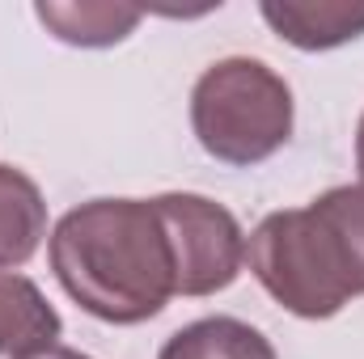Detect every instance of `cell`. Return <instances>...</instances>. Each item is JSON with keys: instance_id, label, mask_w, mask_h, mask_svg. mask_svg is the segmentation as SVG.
<instances>
[{"instance_id": "277c9868", "label": "cell", "mask_w": 364, "mask_h": 359, "mask_svg": "<svg viewBox=\"0 0 364 359\" xmlns=\"http://www.w3.org/2000/svg\"><path fill=\"white\" fill-rule=\"evenodd\" d=\"M153 211L166 228V245L174 258V292L212 296L237 279L246 263V237L220 203L203 194H161Z\"/></svg>"}, {"instance_id": "8fae6325", "label": "cell", "mask_w": 364, "mask_h": 359, "mask_svg": "<svg viewBox=\"0 0 364 359\" xmlns=\"http://www.w3.org/2000/svg\"><path fill=\"white\" fill-rule=\"evenodd\" d=\"M356 170L364 178V114H360V131H356Z\"/></svg>"}, {"instance_id": "3957f363", "label": "cell", "mask_w": 364, "mask_h": 359, "mask_svg": "<svg viewBox=\"0 0 364 359\" xmlns=\"http://www.w3.org/2000/svg\"><path fill=\"white\" fill-rule=\"evenodd\" d=\"M191 127L208 157L259 165L292 136V89L263 60H220L195 81Z\"/></svg>"}, {"instance_id": "8992f818", "label": "cell", "mask_w": 364, "mask_h": 359, "mask_svg": "<svg viewBox=\"0 0 364 359\" xmlns=\"http://www.w3.org/2000/svg\"><path fill=\"white\" fill-rule=\"evenodd\" d=\"M263 17L279 38H288L292 47L301 51H326V47H339L348 38H360L364 34V4H326V0H267L263 4Z\"/></svg>"}, {"instance_id": "30bf717a", "label": "cell", "mask_w": 364, "mask_h": 359, "mask_svg": "<svg viewBox=\"0 0 364 359\" xmlns=\"http://www.w3.org/2000/svg\"><path fill=\"white\" fill-rule=\"evenodd\" d=\"M26 359H85V355H81V351H68V347L55 343V347H47V351H38V355H26Z\"/></svg>"}, {"instance_id": "52a82bcc", "label": "cell", "mask_w": 364, "mask_h": 359, "mask_svg": "<svg viewBox=\"0 0 364 359\" xmlns=\"http://www.w3.org/2000/svg\"><path fill=\"white\" fill-rule=\"evenodd\" d=\"M43 233H47L43 190L21 170L0 165V270L30 263Z\"/></svg>"}, {"instance_id": "7a4b0ae2", "label": "cell", "mask_w": 364, "mask_h": 359, "mask_svg": "<svg viewBox=\"0 0 364 359\" xmlns=\"http://www.w3.org/2000/svg\"><path fill=\"white\" fill-rule=\"evenodd\" d=\"M255 279L296 317H335L364 296V186H335L309 207L272 211L246 241Z\"/></svg>"}, {"instance_id": "5b68a950", "label": "cell", "mask_w": 364, "mask_h": 359, "mask_svg": "<svg viewBox=\"0 0 364 359\" xmlns=\"http://www.w3.org/2000/svg\"><path fill=\"white\" fill-rule=\"evenodd\" d=\"M60 313L43 300V292L26 275L0 270V355L26 359L55 347L60 338Z\"/></svg>"}, {"instance_id": "ba28073f", "label": "cell", "mask_w": 364, "mask_h": 359, "mask_svg": "<svg viewBox=\"0 0 364 359\" xmlns=\"http://www.w3.org/2000/svg\"><path fill=\"white\" fill-rule=\"evenodd\" d=\"M157 359H275V347L237 317H203L178 330Z\"/></svg>"}, {"instance_id": "6da1fadb", "label": "cell", "mask_w": 364, "mask_h": 359, "mask_svg": "<svg viewBox=\"0 0 364 359\" xmlns=\"http://www.w3.org/2000/svg\"><path fill=\"white\" fill-rule=\"evenodd\" d=\"M51 270L85 313L114 326L149 321L178 296L153 199H93L73 207L51 233Z\"/></svg>"}, {"instance_id": "9c48e42d", "label": "cell", "mask_w": 364, "mask_h": 359, "mask_svg": "<svg viewBox=\"0 0 364 359\" xmlns=\"http://www.w3.org/2000/svg\"><path fill=\"white\" fill-rule=\"evenodd\" d=\"M38 21L51 26L55 38H64V43L110 47V43H119L136 30L140 9H123V4H38Z\"/></svg>"}]
</instances>
